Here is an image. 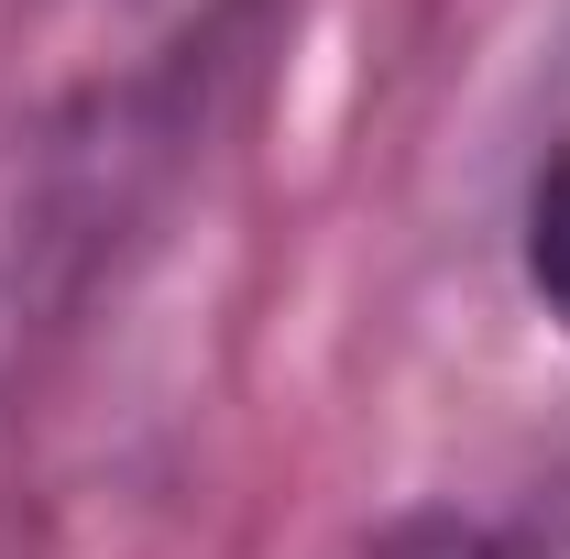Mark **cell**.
I'll list each match as a JSON object with an SVG mask.
<instances>
[{
    "mask_svg": "<svg viewBox=\"0 0 570 559\" xmlns=\"http://www.w3.org/2000/svg\"><path fill=\"white\" fill-rule=\"evenodd\" d=\"M515 253H527V296L570 330V154L527 187V231H515Z\"/></svg>",
    "mask_w": 570,
    "mask_h": 559,
    "instance_id": "cell-1",
    "label": "cell"
},
{
    "mask_svg": "<svg viewBox=\"0 0 570 559\" xmlns=\"http://www.w3.org/2000/svg\"><path fill=\"white\" fill-rule=\"evenodd\" d=\"M494 559H570V504H560V516H538V527H515Z\"/></svg>",
    "mask_w": 570,
    "mask_h": 559,
    "instance_id": "cell-2",
    "label": "cell"
}]
</instances>
